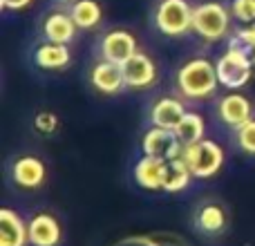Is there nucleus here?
Masks as SVG:
<instances>
[{"label": "nucleus", "instance_id": "20e7f679", "mask_svg": "<svg viewBox=\"0 0 255 246\" xmlns=\"http://www.w3.org/2000/svg\"><path fill=\"white\" fill-rule=\"evenodd\" d=\"M193 9L188 0H161L154 7V27L168 38H179L193 31Z\"/></svg>", "mask_w": 255, "mask_h": 246}, {"label": "nucleus", "instance_id": "5701e85b", "mask_svg": "<svg viewBox=\"0 0 255 246\" xmlns=\"http://www.w3.org/2000/svg\"><path fill=\"white\" fill-rule=\"evenodd\" d=\"M235 141H238L240 150H242L244 154L255 157V119L247 121L242 127L235 130Z\"/></svg>", "mask_w": 255, "mask_h": 246}, {"label": "nucleus", "instance_id": "ddd939ff", "mask_svg": "<svg viewBox=\"0 0 255 246\" xmlns=\"http://www.w3.org/2000/svg\"><path fill=\"white\" fill-rule=\"evenodd\" d=\"M90 83L101 94H119L126 90V76L124 65L112 61H99L90 72Z\"/></svg>", "mask_w": 255, "mask_h": 246}, {"label": "nucleus", "instance_id": "f8f14e48", "mask_svg": "<svg viewBox=\"0 0 255 246\" xmlns=\"http://www.w3.org/2000/svg\"><path fill=\"white\" fill-rule=\"evenodd\" d=\"M166 159L150 157V154H141L136 159L134 168H132V177H134L136 186L143 190H163V177H166Z\"/></svg>", "mask_w": 255, "mask_h": 246}, {"label": "nucleus", "instance_id": "b1692460", "mask_svg": "<svg viewBox=\"0 0 255 246\" xmlns=\"http://www.w3.org/2000/svg\"><path fill=\"white\" fill-rule=\"evenodd\" d=\"M231 13L240 25H253L255 22V0H233Z\"/></svg>", "mask_w": 255, "mask_h": 246}, {"label": "nucleus", "instance_id": "a211bd4d", "mask_svg": "<svg viewBox=\"0 0 255 246\" xmlns=\"http://www.w3.org/2000/svg\"><path fill=\"white\" fill-rule=\"evenodd\" d=\"M226 224H229V217H226V211L215 202L202 204L195 213V229L202 235H220L224 233Z\"/></svg>", "mask_w": 255, "mask_h": 246}, {"label": "nucleus", "instance_id": "423d86ee", "mask_svg": "<svg viewBox=\"0 0 255 246\" xmlns=\"http://www.w3.org/2000/svg\"><path fill=\"white\" fill-rule=\"evenodd\" d=\"M141 150L143 154H150V157H159V159H177L181 157V150H184V143L177 139L175 130L170 127H148L143 132V139H141Z\"/></svg>", "mask_w": 255, "mask_h": 246}, {"label": "nucleus", "instance_id": "4468645a", "mask_svg": "<svg viewBox=\"0 0 255 246\" xmlns=\"http://www.w3.org/2000/svg\"><path fill=\"white\" fill-rule=\"evenodd\" d=\"M186 106L181 99L177 97H159L157 101L150 106L148 110V121L150 125H157V127H170L175 130L177 123L184 119L186 115Z\"/></svg>", "mask_w": 255, "mask_h": 246}, {"label": "nucleus", "instance_id": "f03ea898", "mask_svg": "<svg viewBox=\"0 0 255 246\" xmlns=\"http://www.w3.org/2000/svg\"><path fill=\"white\" fill-rule=\"evenodd\" d=\"M233 13L231 7L217 0L199 2L193 9V31L206 43H217L231 36V25H233Z\"/></svg>", "mask_w": 255, "mask_h": 246}, {"label": "nucleus", "instance_id": "aec40b11", "mask_svg": "<svg viewBox=\"0 0 255 246\" xmlns=\"http://www.w3.org/2000/svg\"><path fill=\"white\" fill-rule=\"evenodd\" d=\"M70 13L79 29H94L103 20V9L97 0H74Z\"/></svg>", "mask_w": 255, "mask_h": 246}, {"label": "nucleus", "instance_id": "39448f33", "mask_svg": "<svg viewBox=\"0 0 255 246\" xmlns=\"http://www.w3.org/2000/svg\"><path fill=\"white\" fill-rule=\"evenodd\" d=\"M215 65H217L220 85L231 90V92L242 90L244 85L251 81L253 70H255L251 56H247V54L240 52V49H231V47H226V52L217 58Z\"/></svg>", "mask_w": 255, "mask_h": 246}, {"label": "nucleus", "instance_id": "6e6552de", "mask_svg": "<svg viewBox=\"0 0 255 246\" xmlns=\"http://www.w3.org/2000/svg\"><path fill=\"white\" fill-rule=\"evenodd\" d=\"M124 76L128 90H148L157 83V63L145 52H136L124 63Z\"/></svg>", "mask_w": 255, "mask_h": 246}, {"label": "nucleus", "instance_id": "9b49d317", "mask_svg": "<svg viewBox=\"0 0 255 246\" xmlns=\"http://www.w3.org/2000/svg\"><path fill=\"white\" fill-rule=\"evenodd\" d=\"M29 246H61L63 226L52 213H36L29 222Z\"/></svg>", "mask_w": 255, "mask_h": 246}, {"label": "nucleus", "instance_id": "dca6fc26", "mask_svg": "<svg viewBox=\"0 0 255 246\" xmlns=\"http://www.w3.org/2000/svg\"><path fill=\"white\" fill-rule=\"evenodd\" d=\"M43 38L45 40H52V43H63V45H70L76 36V22L72 18L70 11H49L47 16L43 18Z\"/></svg>", "mask_w": 255, "mask_h": 246}, {"label": "nucleus", "instance_id": "a878e982", "mask_svg": "<svg viewBox=\"0 0 255 246\" xmlns=\"http://www.w3.org/2000/svg\"><path fill=\"white\" fill-rule=\"evenodd\" d=\"M31 0H0V7L4 11H20V9L29 7Z\"/></svg>", "mask_w": 255, "mask_h": 246}, {"label": "nucleus", "instance_id": "9d476101", "mask_svg": "<svg viewBox=\"0 0 255 246\" xmlns=\"http://www.w3.org/2000/svg\"><path fill=\"white\" fill-rule=\"evenodd\" d=\"M217 117H220V121L224 123V125L238 130V127H242L247 121L253 119V106L244 94L229 92L217 101Z\"/></svg>", "mask_w": 255, "mask_h": 246}, {"label": "nucleus", "instance_id": "f257e3e1", "mask_svg": "<svg viewBox=\"0 0 255 246\" xmlns=\"http://www.w3.org/2000/svg\"><path fill=\"white\" fill-rule=\"evenodd\" d=\"M217 65L206 56H195L177 70V90L188 101H206L217 92Z\"/></svg>", "mask_w": 255, "mask_h": 246}, {"label": "nucleus", "instance_id": "4be33fe9", "mask_svg": "<svg viewBox=\"0 0 255 246\" xmlns=\"http://www.w3.org/2000/svg\"><path fill=\"white\" fill-rule=\"evenodd\" d=\"M226 47L231 49H240L247 56H255V22L253 25H242L240 29H235L233 34L229 36V45Z\"/></svg>", "mask_w": 255, "mask_h": 246}, {"label": "nucleus", "instance_id": "412c9836", "mask_svg": "<svg viewBox=\"0 0 255 246\" xmlns=\"http://www.w3.org/2000/svg\"><path fill=\"white\" fill-rule=\"evenodd\" d=\"M175 134L184 145L197 143V141H202L204 136H206V121H204V117L199 115V112L188 110L184 115V119L177 123Z\"/></svg>", "mask_w": 255, "mask_h": 246}, {"label": "nucleus", "instance_id": "2eb2a0df", "mask_svg": "<svg viewBox=\"0 0 255 246\" xmlns=\"http://www.w3.org/2000/svg\"><path fill=\"white\" fill-rule=\"evenodd\" d=\"M29 229L22 215L13 208H0V246H27Z\"/></svg>", "mask_w": 255, "mask_h": 246}, {"label": "nucleus", "instance_id": "393cba45", "mask_svg": "<svg viewBox=\"0 0 255 246\" xmlns=\"http://www.w3.org/2000/svg\"><path fill=\"white\" fill-rule=\"evenodd\" d=\"M58 123H61L58 117L49 110H43L34 117V127L40 132V134H54V132L58 130Z\"/></svg>", "mask_w": 255, "mask_h": 246}, {"label": "nucleus", "instance_id": "1a4fd4ad", "mask_svg": "<svg viewBox=\"0 0 255 246\" xmlns=\"http://www.w3.org/2000/svg\"><path fill=\"white\" fill-rule=\"evenodd\" d=\"M11 179L18 188L36 190L47 179V168H45L43 159L34 157V154H22L11 163Z\"/></svg>", "mask_w": 255, "mask_h": 246}, {"label": "nucleus", "instance_id": "f3484780", "mask_svg": "<svg viewBox=\"0 0 255 246\" xmlns=\"http://www.w3.org/2000/svg\"><path fill=\"white\" fill-rule=\"evenodd\" d=\"M34 63L40 70H49V72L65 70L72 63V52H70V47L63 43L45 40V43H40L38 47L34 49Z\"/></svg>", "mask_w": 255, "mask_h": 246}, {"label": "nucleus", "instance_id": "6ab92c4d", "mask_svg": "<svg viewBox=\"0 0 255 246\" xmlns=\"http://www.w3.org/2000/svg\"><path fill=\"white\" fill-rule=\"evenodd\" d=\"M195 175L193 170L188 168V163L184 161L181 157L170 159L166 163V177H163V193H184L190 184H193Z\"/></svg>", "mask_w": 255, "mask_h": 246}, {"label": "nucleus", "instance_id": "7ed1b4c3", "mask_svg": "<svg viewBox=\"0 0 255 246\" xmlns=\"http://www.w3.org/2000/svg\"><path fill=\"white\" fill-rule=\"evenodd\" d=\"M181 159L188 163L195 179H211V177H215L222 170V166L226 161V152L215 139H206L204 136L197 143L184 145Z\"/></svg>", "mask_w": 255, "mask_h": 246}, {"label": "nucleus", "instance_id": "0eeeda50", "mask_svg": "<svg viewBox=\"0 0 255 246\" xmlns=\"http://www.w3.org/2000/svg\"><path fill=\"white\" fill-rule=\"evenodd\" d=\"M136 52H139L136 38L128 29H110L108 34H103L101 43H99V56L103 61H112L119 63V65H124Z\"/></svg>", "mask_w": 255, "mask_h": 246}]
</instances>
